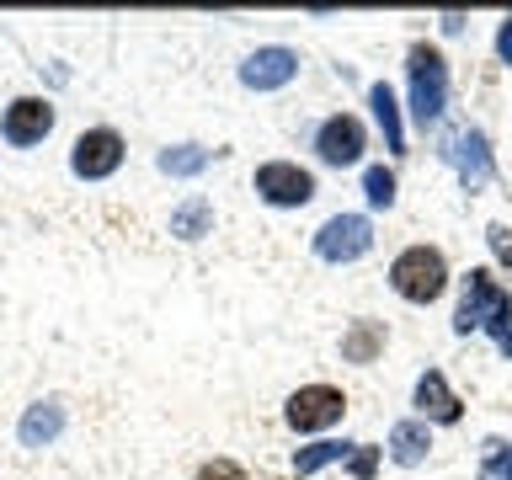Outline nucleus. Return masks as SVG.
Returning <instances> with one entry per match:
<instances>
[{
  "label": "nucleus",
  "instance_id": "nucleus-10",
  "mask_svg": "<svg viewBox=\"0 0 512 480\" xmlns=\"http://www.w3.org/2000/svg\"><path fill=\"white\" fill-rule=\"evenodd\" d=\"M294 75H299V54H294V48H283V43L256 48V54L240 64V86H246V91H283Z\"/></svg>",
  "mask_w": 512,
  "mask_h": 480
},
{
  "label": "nucleus",
  "instance_id": "nucleus-11",
  "mask_svg": "<svg viewBox=\"0 0 512 480\" xmlns=\"http://www.w3.org/2000/svg\"><path fill=\"white\" fill-rule=\"evenodd\" d=\"M48 128H54V107H48L43 96H16L6 107V118H0V134H6V144H16V150L43 144Z\"/></svg>",
  "mask_w": 512,
  "mask_h": 480
},
{
  "label": "nucleus",
  "instance_id": "nucleus-6",
  "mask_svg": "<svg viewBox=\"0 0 512 480\" xmlns=\"http://www.w3.org/2000/svg\"><path fill=\"white\" fill-rule=\"evenodd\" d=\"M256 198L272 208H304L315 198V176L299 160H262L256 166Z\"/></svg>",
  "mask_w": 512,
  "mask_h": 480
},
{
  "label": "nucleus",
  "instance_id": "nucleus-9",
  "mask_svg": "<svg viewBox=\"0 0 512 480\" xmlns=\"http://www.w3.org/2000/svg\"><path fill=\"white\" fill-rule=\"evenodd\" d=\"M443 160L459 171V182L464 187H486L491 176H496V166H491V144H486V134L480 128H459L454 139H443Z\"/></svg>",
  "mask_w": 512,
  "mask_h": 480
},
{
  "label": "nucleus",
  "instance_id": "nucleus-2",
  "mask_svg": "<svg viewBox=\"0 0 512 480\" xmlns=\"http://www.w3.org/2000/svg\"><path fill=\"white\" fill-rule=\"evenodd\" d=\"M406 75H411V118L422 128H432L448 107V59L432 43H411Z\"/></svg>",
  "mask_w": 512,
  "mask_h": 480
},
{
  "label": "nucleus",
  "instance_id": "nucleus-24",
  "mask_svg": "<svg viewBox=\"0 0 512 480\" xmlns=\"http://www.w3.org/2000/svg\"><path fill=\"white\" fill-rule=\"evenodd\" d=\"M486 480H512V448H502V454H491V464H486Z\"/></svg>",
  "mask_w": 512,
  "mask_h": 480
},
{
  "label": "nucleus",
  "instance_id": "nucleus-25",
  "mask_svg": "<svg viewBox=\"0 0 512 480\" xmlns=\"http://www.w3.org/2000/svg\"><path fill=\"white\" fill-rule=\"evenodd\" d=\"M496 59L512 64V16H502V27H496Z\"/></svg>",
  "mask_w": 512,
  "mask_h": 480
},
{
  "label": "nucleus",
  "instance_id": "nucleus-22",
  "mask_svg": "<svg viewBox=\"0 0 512 480\" xmlns=\"http://www.w3.org/2000/svg\"><path fill=\"white\" fill-rule=\"evenodd\" d=\"M486 240H491L496 262H502V267L512 272V230H507V224H491V230H486Z\"/></svg>",
  "mask_w": 512,
  "mask_h": 480
},
{
  "label": "nucleus",
  "instance_id": "nucleus-16",
  "mask_svg": "<svg viewBox=\"0 0 512 480\" xmlns=\"http://www.w3.org/2000/svg\"><path fill=\"white\" fill-rule=\"evenodd\" d=\"M427 448H432V438H427V422H395L390 427V459L395 464H422L427 459Z\"/></svg>",
  "mask_w": 512,
  "mask_h": 480
},
{
  "label": "nucleus",
  "instance_id": "nucleus-3",
  "mask_svg": "<svg viewBox=\"0 0 512 480\" xmlns=\"http://www.w3.org/2000/svg\"><path fill=\"white\" fill-rule=\"evenodd\" d=\"M390 288L406 304H432V299H443V288H448V262H443V251L438 246H406L390 262Z\"/></svg>",
  "mask_w": 512,
  "mask_h": 480
},
{
  "label": "nucleus",
  "instance_id": "nucleus-12",
  "mask_svg": "<svg viewBox=\"0 0 512 480\" xmlns=\"http://www.w3.org/2000/svg\"><path fill=\"white\" fill-rule=\"evenodd\" d=\"M416 411H422V422H443V427H454L464 416L459 395L448 390V379L438 374V368H427V374L416 379Z\"/></svg>",
  "mask_w": 512,
  "mask_h": 480
},
{
  "label": "nucleus",
  "instance_id": "nucleus-15",
  "mask_svg": "<svg viewBox=\"0 0 512 480\" xmlns=\"http://www.w3.org/2000/svg\"><path fill=\"white\" fill-rule=\"evenodd\" d=\"M64 432V406L59 400H38V406H27L22 416V443L27 448H48Z\"/></svg>",
  "mask_w": 512,
  "mask_h": 480
},
{
  "label": "nucleus",
  "instance_id": "nucleus-14",
  "mask_svg": "<svg viewBox=\"0 0 512 480\" xmlns=\"http://www.w3.org/2000/svg\"><path fill=\"white\" fill-rule=\"evenodd\" d=\"M384 342H390V326L384 320H352V326L342 331V358L347 363H374Z\"/></svg>",
  "mask_w": 512,
  "mask_h": 480
},
{
  "label": "nucleus",
  "instance_id": "nucleus-19",
  "mask_svg": "<svg viewBox=\"0 0 512 480\" xmlns=\"http://www.w3.org/2000/svg\"><path fill=\"white\" fill-rule=\"evenodd\" d=\"M208 160H214V150H203V144H171V150H160L155 166L166 176H198L208 171Z\"/></svg>",
  "mask_w": 512,
  "mask_h": 480
},
{
  "label": "nucleus",
  "instance_id": "nucleus-4",
  "mask_svg": "<svg viewBox=\"0 0 512 480\" xmlns=\"http://www.w3.org/2000/svg\"><path fill=\"white\" fill-rule=\"evenodd\" d=\"M374 251V224L368 214H331L326 224L315 230V256L320 262H358V256Z\"/></svg>",
  "mask_w": 512,
  "mask_h": 480
},
{
  "label": "nucleus",
  "instance_id": "nucleus-20",
  "mask_svg": "<svg viewBox=\"0 0 512 480\" xmlns=\"http://www.w3.org/2000/svg\"><path fill=\"white\" fill-rule=\"evenodd\" d=\"M363 198H368V208H390L395 203V171L390 166H368L363 171Z\"/></svg>",
  "mask_w": 512,
  "mask_h": 480
},
{
  "label": "nucleus",
  "instance_id": "nucleus-18",
  "mask_svg": "<svg viewBox=\"0 0 512 480\" xmlns=\"http://www.w3.org/2000/svg\"><path fill=\"white\" fill-rule=\"evenodd\" d=\"M208 224H214V203H208L203 192H192V198L171 214V235H176V240H203Z\"/></svg>",
  "mask_w": 512,
  "mask_h": 480
},
{
  "label": "nucleus",
  "instance_id": "nucleus-21",
  "mask_svg": "<svg viewBox=\"0 0 512 480\" xmlns=\"http://www.w3.org/2000/svg\"><path fill=\"white\" fill-rule=\"evenodd\" d=\"M192 480H246V470H240L235 459H208V464H198Z\"/></svg>",
  "mask_w": 512,
  "mask_h": 480
},
{
  "label": "nucleus",
  "instance_id": "nucleus-17",
  "mask_svg": "<svg viewBox=\"0 0 512 480\" xmlns=\"http://www.w3.org/2000/svg\"><path fill=\"white\" fill-rule=\"evenodd\" d=\"M352 454H358V443H336V438H320V443H310V448H294V475L304 480V475L326 470V464H342V459H352Z\"/></svg>",
  "mask_w": 512,
  "mask_h": 480
},
{
  "label": "nucleus",
  "instance_id": "nucleus-8",
  "mask_svg": "<svg viewBox=\"0 0 512 480\" xmlns=\"http://www.w3.org/2000/svg\"><path fill=\"white\" fill-rule=\"evenodd\" d=\"M363 150H368V128L352 118V112H336V118H326L315 128V155L326 160V166H358L363 160Z\"/></svg>",
  "mask_w": 512,
  "mask_h": 480
},
{
  "label": "nucleus",
  "instance_id": "nucleus-13",
  "mask_svg": "<svg viewBox=\"0 0 512 480\" xmlns=\"http://www.w3.org/2000/svg\"><path fill=\"white\" fill-rule=\"evenodd\" d=\"M368 107H374V123H379V134H384V150L400 155V150H406V123H400V102H395V91L384 86V80H374V86H368Z\"/></svg>",
  "mask_w": 512,
  "mask_h": 480
},
{
  "label": "nucleus",
  "instance_id": "nucleus-7",
  "mask_svg": "<svg viewBox=\"0 0 512 480\" xmlns=\"http://www.w3.org/2000/svg\"><path fill=\"white\" fill-rule=\"evenodd\" d=\"M123 166V134L118 128H86L70 150V171L80 182H107L112 171Z\"/></svg>",
  "mask_w": 512,
  "mask_h": 480
},
{
  "label": "nucleus",
  "instance_id": "nucleus-23",
  "mask_svg": "<svg viewBox=\"0 0 512 480\" xmlns=\"http://www.w3.org/2000/svg\"><path fill=\"white\" fill-rule=\"evenodd\" d=\"M347 470H352V475H358V480H368V475H374V470H379V448H368V443H358V454H352V459H347Z\"/></svg>",
  "mask_w": 512,
  "mask_h": 480
},
{
  "label": "nucleus",
  "instance_id": "nucleus-1",
  "mask_svg": "<svg viewBox=\"0 0 512 480\" xmlns=\"http://www.w3.org/2000/svg\"><path fill=\"white\" fill-rule=\"evenodd\" d=\"M454 331L470 336V331H491L496 347L512 358V294L491 278L486 267H475L464 278V294H459V310H454Z\"/></svg>",
  "mask_w": 512,
  "mask_h": 480
},
{
  "label": "nucleus",
  "instance_id": "nucleus-5",
  "mask_svg": "<svg viewBox=\"0 0 512 480\" xmlns=\"http://www.w3.org/2000/svg\"><path fill=\"white\" fill-rule=\"evenodd\" d=\"M347 416V395L336 384H304V390L288 395L283 406V422L294 432H320V427H336Z\"/></svg>",
  "mask_w": 512,
  "mask_h": 480
}]
</instances>
